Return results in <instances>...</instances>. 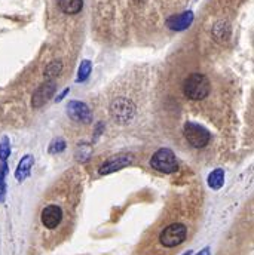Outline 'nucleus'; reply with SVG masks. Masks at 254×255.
Instances as JSON below:
<instances>
[{
	"label": "nucleus",
	"mask_w": 254,
	"mask_h": 255,
	"mask_svg": "<svg viewBox=\"0 0 254 255\" xmlns=\"http://www.w3.org/2000/svg\"><path fill=\"white\" fill-rule=\"evenodd\" d=\"M133 162H134V156H133V154H128V153L113 156V157L107 159V160L100 166L98 174H100V175H109V174H112V172L120 171L122 168L130 166Z\"/></svg>",
	"instance_id": "nucleus-7"
},
{
	"label": "nucleus",
	"mask_w": 254,
	"mask_h": 255,
	"mask_svg": "<svg viewBox=\"0 0 254 255\" xmlns=\"http://www.w3.org/2000/svg\"><path fill=\"white\" fill-rule=\"evenodd\" d=\"M55 92V83L54 82H46L34 92L33 98H31V104L33 107H42L45 103H48L52 95Z\"/></svg>",
	"instance_id": "nucleus-9"
},
{
	"label": "nucleus",
	"mask_w": 254,
	"mask_h": 255,
	"mask_svg": "<svg viewBox=\"0 0 254 255\" xmlns=\"http://www.w3.org/2000/svg\"><path fill=\"white\" fill-rule=\"evenodd\" d=\"M150 166L161 174H174L179 169V162L169 149H161L152 156Z\"/></svg>",
	"instance_id": "nucleus-2"
},
{
	"label": "nucleus",
	"mask_w": 254,
	"mask_h": 255,
	"mask_svg": "<svg viewBox=\"0 0 254 255\" xmlns=\"http://www.w3.org/2000/svg\"><path fill=\"white\" fill-rule=\"evenodd\" d=\"M110 111H112V116L116 122L126 123L134 117L136 107L131 101H128L126 98H117V100L113 101V104L110 107Z\"/></svg>",
	"instance_id": "nucleus-6"
},
{
	"label": "nucleus",
	"mask_w": 254,
	"mask_h": 255,
	"mask_svg": "<svg viewBox=\"0 0 254 255\" xmlns=\"http://www.w3.org/2000/svg\"><path fill=\"white\" fill-rule=\"evenodd\" d=\"M223 183H225V171H223L222 168L214 169V171L208 175V186L213 189V190L222 189Z\"/></svg>",
	"instance_id": "nucleus-13"
},
{
	"label": "nucleus",
	"mask_w": 254,
	"mask_h": 255,
	"mask_svg": "<svg viewBox=\"0 0 254 255\" xmlns=\"http://www.w3.org/2000/svg\"><path fill=\"white\" fill-rule=\"evenodd\" d=\"M64 220V211L60 205L51 203L46 205L44 209H42L40 214V221L44 224L45 229L48 230H55Z\"/></svg>",
	"instance_id": "nucleus-5"
},
{
	"label": "nucleus",
	"mask_w": 254,
	"mask_h": 255,
	"mask_svg": "<svg viewBox=\"0 0 254 255\" xmlns=\"http://www.w3.org/2000/svg\"><path fill=\"white\" fill-rule=\"evenodd\" d=\"M196 255H209V248H204L201 252H198Z\"/></svg>",
	"instance_id": "nucleus-19"
},
{
	"label": "nucleus",
	"mask_w": 254,
	"mask_h": 255,
	"mask_svg": "<svg viewBox=\"0 0 254 255\" xmlns=\"http://www.w3.org/2000/svg\"><path fill=\"white\" fill-rule=\"evenodd\" d=\"M209 80L207 79V76L201 73H193L185 80L183 92L189 100L201 101L209 94Z\"/></svg>",
	"instance_id": "nucleus-1"
},
{
	"label": "nucleus",
	"mask_w": 254,
	"mask_h": 255,
	"mask_svg": "<svg viewBox=\"0 0 254 255\" xmlns=\"http://www.w3.org/2000/svg\"><path fill=\"white\" fill-rule=\"evenodd\" d=\"M183 135L187 140V143L195 149H204L211 140V134L208 129H205L204 126H201L198 123H192V122L185 125Z\"/></svg>",
	"instance_id": "nucleus-4"
},
{
	"label": "nucleus",
	"mask_w": 254,
	"mask_h": 255,
	"mask_svg": "<svg viewBox=\"0 0 254 255\" xmlns=\"http://www.w3.org/2000/svg\"><path fill=\"white\" fill-rule=\"evenodd\" d=\"M67 113L73 120L80 123H90L92 119L90 107L80 101H70L67 104Z\"/></svg>",
	"instance_id": "nucleus-8"
},
{
	"label": "nucleus",
	"mask_w": 254,
	"mask_h": 255,
	"mask_svg": "<svg viewBox=\"0 0 254 255\" xmlns=\"http://www.w3.org/2000/svg\"><path fill=\"white\" fill-rule=\"evenodd\" d=\"M192 21H193V14L190 11H187L180 15H174L171 18H168L166 25L174 31H182V30H186L192 24Z\"/></svg>",
	"instance_id": "nucleus-10"
},
{
	"label": "nucleus",
	"mask_w": 254,
	"mask_h": 255,
	"mask_svg": "<svg viewBox=\"0 0 254 255\" xmlns=\"http://www.w3.org/2000/svg\"><path fill=\"white\" fill-rule=\"evenodd\" d=\"M9 156H11V143L8 137H3L2 141H0V160L6 162Z\"/></svg>",
	"instance_id": "nucleus-15"
},
{
	"label": "nucleus",
	"mask_w": 254,
	"mask_h": 255,
	"mask_svg": "<svg viewBox=\"0 0 254 255\" xmlns=\"http://www.w3.org/2000/svg\"><path fill=\"white\" fill-rule=\"evenodd\" d=\"M187 237V227L182 223H173L165 227L159 234V242L165 248H176Z\"/></svg>",
	"instance_id": "nucleus-3"
},
{
	"label": "nucleus",
	"mask_w": 254,
	"mask_h": 255,
	"mask_svg": "<svg viewBox=\"0 0 254 255\" xmlns=\"http://www.w3.org/2000/svg\"><path fill=\"white\" fill-rule=\"evenodd\" d=\"M185 255H192V251H189V252H186Z\"/></svg>",
	"instance_id": "nucleus-20"
},
{
	"label": "nucleus",
	"mask_w": 254,
	"mask_h": 255,
	"mask_svg": "<svg viewBox=\"0 0 254 255\" xmlns=\"http://www.w3.org/2000/svg\"><path fill=\"white\" fill-rule=\"evenodd\" d=\"M6 197V184L3 181V177H0V202H3Z\"/></svg>",
	"instance_id": "nucleus-18"
},
{
	"label": "nucleus",
	"mask_w": 254,
	"mask_h": 255,
	"mask_svg": "<svg viewBox=\"0 0 254 255\" xmlns=\"http://www.w3.org/2000/svg\"><path fill=\"white\" fill-rule=\"evenodd\" d=\"M58 6L64 14L74 15L83 8V0H58Z\"/></svg>",
	"instance_id": "nucleus-12"
},
{
	"label": "nucleus",
	"mask_w": 254,
	"mask_h": 255,
	"mask_svg": "<svg viewBox=\"0 0 254 255\" xmlns=\"http://www.w3.org/2000/svg\"><path fill=\"white\" fill-rule=\"evenodd\" d=\"M33 165H34V157L31 154H25L20 160V163H18V166L15 169V178H17L18 183H23L30 175Z\"/></svg>",
	"instance_id": "nucleus-11"
},
{
	"label": "nucleus",
	"mask_w": 254,
	"mask_h": 255,
	"mask_svg": "<svg viewBox=\"0 0 254 255\" xmlns=\"http://www.w3.org/2000/svg\"><path fill=\"white\" fill-rule=\"evenodd\" d=\"M66 150V141L61 140V138H55L52 140V143L49 144V153H61Z\"/></svg>",
	"instance_id": "nucleus-16"
},
{
	"label": "nucleus",
	"mask_w": 254,
	"mask_h": 255,
	"mask_svg": "<svg viewBox=\"0 0 254 255\" xmlns=\"http://www.w3.org/2000/svg\"><path fill=\"white\" fill-rule=\"evenodd\" d=\"M60 71H61V63L54 61V63H51V64L48 65V68L45 70V74H46L48 77H55Z\"/></svg>",
	"instance_id": "nucleus-17"
},
{
	"label": "nucleus",
	"mask_w": 254,
	"mask_h": 255,
	"mask_svg": "<svg viewBox=\"0 0 254 255\" xmlns=\"http://www.w3.org/2000/svg\"><path fill=\"white\" fill-rule=\"evenodd\" d=\"M91 61L88 60H85L82 61L80 67H79V73H77V82H83V80H87L88 76L91 74Z\"/></svg>",
	"instance_id": "nucleus-14"
}]
</instances>
